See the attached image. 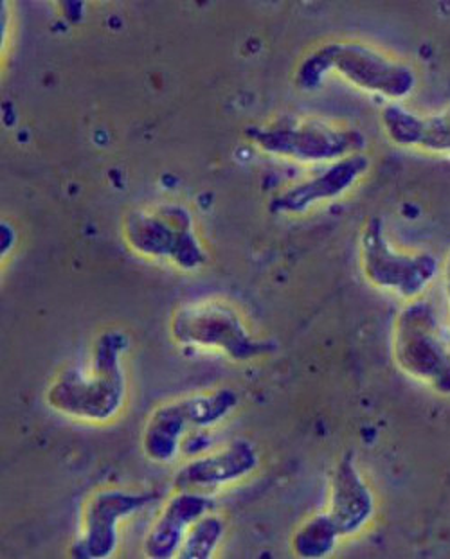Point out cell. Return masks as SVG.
I'll list each match as a JSON object with an SVG mask.
<instances>
[{
	"label": "cell",
	"mask_w": 450,
	"mask_h": 559,
	"mask_svg": "<svg viewBox=\"0 0 450 559\" xmlns=\"http://www.w3.org/2000/svg\"><path fill=\"white\" fill-rule=\"evenodd\" d=\"M129 338L118 330L105 331L93 346L85 369H67L46 392L47 405L76 421H112L127 402L123 356Z\"/></svg>",
	"instance_id": "6da1fadb"
},
{
	"label": "cell",
	"mask_w": 450,
	"mask_h": 559,
	"mask_svg": "<svg viewBox=\"0 0 450 559\" xmlns=\"http://www.w3.org/2000/svg\"><path fill=\"white\" fill-rule=\"evenodd\" d=\"M121 233L129 249L149 260L168 261L185 272H194L208 263V254L194 233L193 216L182 205L130 211Z\"/></svg>",
	"instance_id": "3957f363"
},
{
	"label": "cell",
	"mask_w": 450,
	"mask_h": 559,
	"mask_svg": "<svg viewBox=\"0 0 450 559\" xmlns=\"http://www.w3.org/2000/svg\"><path fill=\"white\" fill-rule=\"evenodd\" d=\"M247 139L261 152L296 163H338L363 153L366 138L355 128L332 127L327 122H276L252 127Z\"/></svg>",
	"instance_id": "52a82bcc"
},
{
	"label": "cell",
	"mask_w": 450,
	"mask_h": 559,
	"mask_svg": "<svg viewBox=\"0 0 450 559\" xmlns=\"http://www.w3.org/2000/svg\"><path fill=\"white\" fill-rule=\"evenodd\" d=\"M238 405V394L230 389L199 392L163 403L155 408L143 430V450L154 463L174 461L188 433L224 421Z\"/></svg>",
	"instance_id": "8992f818"
},
{
	"label": "cell",
	"mask_w": 450,
	"mask_h": 559,
	"mask_svg": "<svg viewBox=\"0 0 450 559\" xmlns=\"http://www.w3.org/2000/svg\"><path fill=\"white\" fill-rule=\"evenodd\" d=\"M393 358L400 371L450 396V349L440 333L435 308L415 300L400 311L393 325Z\"/></svg>",
	"instance_id": "5b68a950"
},
{
	"label": "cell",
	"mask_w": 450,
	"mask_h": 559,
	"mask_svg": "<svg viewBox=\"0 0 450 559\" xmlns=\"http://www.w3.org/2000/svg\"><path fill=\"white\" fill-rule=\"evenodd\" d=\"M155 500V493H135L127 489H102L94 493L83 509L82 533L71 547L72 558H110L118 549L119 522Z\"/></svg>",
	"instance_id": "9c48e42d"
},
{
	"label": "cell",
	"mask_w": 450,
	"mask_h": 559,
	"mask_svg": "<svg viewBox=\"0 0 450 559\" xmlns=\"http://www.w3.org/2000/svg\"><path fill=\"white\" fill-rule=\"evenodd\" d=\"M391 143L424 152H450V112L418 116L399 105H388L380 114Z\"/></svg>",
	"instance_id": "5bb4252c"
},
{
	"label": "cell",
	"mask_w": 450,
	"mask_h": 559,
	"mask_svg": "<svg viewBox=\"0 0 450 559\" xmlns=\"http://www.w3.org/2000/svg\"><path fill=\"white\" fill-rule=\"evenodd\" d=\"M169 331L179 344L216 349L235 361L257 360L277 349L274 342L252 336L240 313L218 299L193 300L180 306L171 316Z\"/></svg>",
	"instance_id": "277c9868"
},
{
	"label": "cell",
	"mask_w": 450,
	"mask_h": 559,
	"mask_svg": "<svg viewBox=\"0 0 450 559\" xmlns=\"http://www.w3.org/2000/svg\"><path fill=\"white\" fill-rule=\"evenodd\" d=\"M443 286H446V295L450 308V254L447 258L446 266H443Z\"/></svg>",
	"instance_id": "e0dca14e"
},
{
	"label": "cell",
	"mask_w": 450,
	"mask_h": 559,
	"mask_svg": "<svg viewBox=\"0 0 450 559\" xmlns=\"http://www.w3.org/2000/svg\"><path fill=\"white\" fill-rule=\"evenodd\" d=\"M257 448L246 439H238L218 452L202 455L185 464L174 478L177 491L210 493L229 484L249 477L258 468Z\"/></svg>",
	"instance_id": "30bf717a"
},
{
	"label": "cell",
	"mask_w": 450,
	"mask_h": 559,
	"mask_svg": "<svg viewBox=\"0 0 450 559\" xmlns=\"http://www.w3.org/2000/svg\"><path fill=\"white\" fill-rule=\"evenodd\" d=\"M368 168L369 160L364 153L332 163L316 177L296 183L277 194L271 202V209L277 214L305 213L312 205L343 197L346 191L354 188L358 178L363 177Z\"/></svg>",
	"instance_id": "8fae6325"
},
{
	"label": "cell",
	"mask_w": 450,
	"mask_h": 559,
	"mask_svg": "<svg viewBox=\"0 0 450 559\" xmlns=\"http://www.w3.org/2000/svg\"><path fill=\"white\" fill-rule=\"evenodd\" d=\"M213 509V500L205 493L177 491L164 503L163 511L150 527L144 539V555L152 559L177 556L186 534L197 520Z\"/></svg>",
	"instance_id": "4fadbf2b"
},
{
	"label": "cell",
	"mask_w": 450,
	"mask_h": 559,
	"mask_svg": "<svg viewBox=\"0 0 450 559\" xmlns=\"http://www.w3.org/2000/svg\"><path fill=\"white\" fill-rule=\"evenodd\" d=\"M225 525L221 516L204 514L197 520L186 534L185 542L180 545L177 558L179 559H210L218 549L224 538Z\"/></svg>",
	"instance_id": "2e32d148"
},
{
	"label": "cell",
	"mask_w": 450,
	"mask_h": 559,
	"mask_svg": "<svg viewBox=\"0 0 450 559\" xmlns=\"http://www.w3.org/2000/svg\"><path fill=\"white\" fill-rule=\"evenodd\" d=\"M332 71L360 91L391 99L410 96L416 85L415 72L410 66L358 41H330L319 47L297 69L296 83L310 91Z\"/></svg>",
	"instance_id": "7a4b0ae2"
},
{
	"label": "cell",
	"mask_w": 450,
	"mask_h": 559,
	"mask_svg": "<svg viewBox=\"0 0 450 559\" xmlns=\"http://www.w3.org/2000/svg\"><path fill=\"white\" fill-rule=\"evenodd\" d=\"M343 538L328 513L316 514L292 534L291 547L296 558L322 559L332 555Z\"/></svg>",
	"instance_id": "9a60e30c"
},
{
	"label": "cell",
	"mask_w": 450,
	"mask_h": 559,
	"mask_svg": "<svg viewBox=\"0 0 450 559\" xmlns=\"http://www.w3.org/2000/svg\"><path fill=\"white\" fill-rule=\"evenodd\" d=\"M327 513L343 538L360 533L374 519L375 497L352 453H346L333 469Z\"/></svg>",
	"instance_id": "7c38bea8"
},
{
	"label": "cell",
	"mask_w": 450,
	"mask_h": 559,
	"mask_svg": "<svg viewBox=\"0 0 450 559\" xmlns=\"http://www.w3.org/2000/svg\"><path fill=\"white\" fill-rule=\"evenodd\" d=\"M360 263L369 285L416 299L438 274V260L427 252L400 254L386 238L384 219H368L360 236Z\"/></svg>",
	"instance_id": "ba28073f"
}]
</instances>
